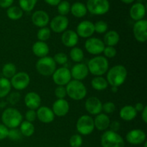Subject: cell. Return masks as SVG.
Returning <instances> with one entry per match:
<instances>
[{
    "mask_svg": "<svg viewBox=\"0 0 147 147\" xmlns=\"http://www.w3.org/2000/svg\"><path fill=\"white\" fill-rule=\"evenodd\" d=\"M106 73V80L109 85L118 88L124 83L128 75L126 67L122 65H116L111 67Z\"/></svg>",
    "mask_w": 147,
    "mask_h": 147,
    "instance_id": "6da1fadb",
    "label": "cell"
},
{
    "mask_svg": "<svg viewBox=\"0 0 147 147\" xmlns=\"http://www.w3.org/2000/svg\"><path fill=\"white\" fill-rule=\"evenodd\" d=\"M87 66L89 73L95 76H103L109 69V60L104 56L101 55H97L90 59Z\"/></svg>",
    "mask_w": 147,
    "mask_h": 147,
    "instance_id": "7a4b0ae2",
    "label": "cell"
},
{
    "mask_svg": "<svg viewBox=\"0 0 147 147\" xmlns=\"http://www.w3.org/2000/svg\"><path fill=\"white\" fill-rule=\"evenodd\" d=\"M1 121L9 129H15L20 126L22 122V115L14 108H7L4 109L1 114Z\"/></svg>",
    "mask_w": 147,
    "mask_h": 147,
    "instance_id": "3957f363",
    "label": "cell"
},
{
    "mask_svg": "<svg viewBox=\"0 0 147 147\" xmlns=\"http://www.w3.org/2000/svg\"><path fill=\"white\" fill-rule=\"evenodd\" d=\"M67 96L74 100H81L87 95V88L82 81L71 80L66 85Z\"/></svg>",
    "mask_w": 147,
    "mask_h": 147,
    "instance_id": "277c9868",
    "label": "cell"
},
{
    "mask_svg": "<svg viewBox=\"0 0 147 147\" xmlns=\"http://www.w3.org/2000/svg\"><path fill=\"white\" fill-rule=\"evenodd\" d=\"M100 144L102 147H124L125 142L123 137L117 132L107 130L100 138Z\"/></svg>",
    "mask_w": 147,
    "mask_h": 147,
    "instance_id": "5b68a950",
    "label": "cell"
},
{
    "mask_svg": "<svg viewBox=\"0 0 147 147\" xmlns=\"http://www.w3.org/2000/svg\"><path fill=\"white\" fill-rule=\"evenodd\" d=\"M57 64L54 61L52 57L46 56V57L40 58L37 61L35 65L36 70L41 76L48 77L52 76L55 70Z\"/></svg>",
    "mask_w": 147,
    "mask_h": 147,
    "instance_id": "8992f818",
    "label": "cell"
},
{
    "mask_svg": "<svg viewBox=\"0 0 147 147\" xmlns=\"http://www.w3.org/2000/svg\"><path fill=\"white\" fill-rule=\"evenodd\" d=\"M86 6L88 11L94 15H103L110 9L109 0H88Z\"/></svg>",
    "mask_w": 147,
    "mask_h": 147,
    "instance_id": "52a82bcc",
    "label": "cell"
},
{
    "mask_svg": "<svg viewBox=\"0 0 147 147\" xmlns=\"http://www.w3.org/2000/svg\"><path fill=\"white\" fill-rule=\"evenodd\" d=\"M76 129L80 134L84 136L92 134L95 129L93 119L89 115L81 116L76 122Z\"/></svg>",
    "mask_w": 147,
    "mask_h": 147,
    "instance_id": "ba28073f",
    "label": "cell"
},
{
    "mask_svg": "<svg viewBox=\"0 0 147 147\" xmlns=\"http://www.w3.org/2000/svg\"><path fill=\"white\" fill-rule=\"evenodd\" d=\"M9 80L11 88H14L17 90H22L27 88L30 85V77L26 72H19Z\"/></svg>",
    "mask_w": 147,
    "mask_h": 147,
    "instance_id": "9c48e42d",
    "label": "cell"
},
{
    "mask_svg": "<svg viewBox=\"0 0 147 147\" xmlns=\"http://www.w3.org/2000/svg\"><path fill=\"white\" fill-rule=\"evenodd\" d=\"M106 45L103 40L97 37H90L85 42V48L86 51L93 55H99L103 52Z\"/></svg>",
    "mask_w": 147,
    "mask_h": 147,
    "instance_id": "30bf717a",
    "label": "cell"
},
{
    "mask_svg": "<svg viewBox=\"0 0 147 147\" xmlns=\"http://www.w3.org/2000/svg\"><path fill=\"white\" fill-rule=\"evenodd\" d=\"M53 80L57 86H65L72 80L70 70L65 67L57 68L52 76Z\"/></svg>",
    "mask_w": 147,
    "mask_h": 147,
    "instance_id": "8fae6325",
    "label": "cell"
},
{
    "mask_svg": "<svg viewBox=\"0 0 147 147\" xmlns=\"http://www.w3.org/2000/svg\"><path fill=\"white\" fill-rule=\"evenodd\" d=\"M133 34L135 39L139 42H145L147 40V21L142 20L135 22L133 27Z\"/></svg>",
    "mask_w": 147,
    "mask_h": 147,
    "instance_id": "7c38bea8",
    "label": "cell"
},
{
    "mask_svg": "<svg viewBox=\"0 0 147 147\" xmlns=\"http://www.w3.org/2000/svg\"><path fill=\"white\" fill-rule=\"evenodd\" d=\"M50 29L54 32L63 33L67 30L69 25V20L66 16L57 15L53 17V20L50 21Z\"/></svg>",
    "mask_w": 147,
    "mask_h": 147,
    "instance_id": "4fadbf2b",
    "label": "cell"
},
{
    "mask_svg": "<svg viewBox=\"0 0 147 147\" xmlns=\"http://www.w3.org/2000/svg\"><path fill=\"white\" fill-rule=\"evenodd\" d=\"M78 36L83 38H90L95 33L94 24L88 20L80 22L76 28Z\"/></svg>",
    "mask_w": 147,
    "mask_h": 147,
    "instance_id": "5bb4252c",
    "label": "cell"
},
{
    "mask_svg": "<svg viewBox=\"0 0 147 147\" xmlns=\"http://www.w3.org/2000/svg\"><path fill=\"white\" fill-rule=\"evenodd\" d=\"M146 135L142 129H132L127 133L126 139L128 143L132 145H139L146 142Z\"/></svg>",
    "mask_w": 147,
    "mask_h": 147,
    "instance_id": "9a60e30c",
    "label": "cell"
},
{
    "mask_svg": "<svg viewBox=\"0 0 147 147\" xmlns=\"http://www.w3.org/2000/svg\"><path fill=\"white\" fill-rule=\"evenodd\" d=\"M70 70L72 78H73V80H79V81L84 80L89 74L87 65L81 63H76Z\"/></svg>",
    "mask_w": 147,
    "mask_h": 147,
    "instance_id": "2e32d148",
    "label": "cell"
},
{
    "mask_svg": "<svg viewBox=\"0 0 147 147\" xmlns=\"http://www.w3.org/2000/svg\"><path fill=\"white\" fill-rule=\"evenodd\" d=\"M102 106L103 103L100 99L95 96L88 98L85 103V108L88 113L94 116L101 113Z\"/></svg>",
    "mask_w": 147,
    "mask_h": 147,
    "instance_id": "e0dca14e",
    "label": "cell"
},
{
    "mask_svg": "<svg viewBox=\"0 0 147 147\" xmlns=\"http://www.w3.org/2000/svg\"><path fill=\"white\" fill-rule=\"evenodd\" d=\"M52 110L55 116L63 117L68 113L70 110V105L65 99H57L53 103Z\"/></svg>",
    "mask_w": 147,
    "mask_h": 147,
    "instance_id": "ac0fdd59",
    "label": "cell"
},
{
    "mask_svg": "<svg viewBox=\"0 0 147 147\" xmlns=\"http://www.w3.org/2000/svg\"><path fill=\"white\" fill-rule=\"evenodd\" d=\"M37 119L43 123H50L54 121L55 114L53 110L47 106H40L37 109Z\"/></svg>",
    "mask_w": 147,
    "mask_h": 147,
    "instance_id": "d6986e66",
    "label": "cell"
},
{
    "mask_svg": "<svg viewBox=\"0 0 147 147\" xmlns=\"http://www.w3.org/2000/svg\"><path fill=\"white\" fill-rule=\"evenodd\" d=\"M24 104L30 110H37L41 105V97L36 92H29L24 96Z\"/></svg>",
    "mask_w": 147,
    "mask_h": 147,
    "instance_id": "ffe728a7",
    "label": "cell"
},
{
    "mask_svg": "<svg viewBox=\"0 0 147 147\" xmlns=\"http://www.w3.org/2000/svg\"><path fill=\"white\" fill-rule=\"evenodd\" d=\"M32 22L37 27H45L50 22V17L46 11L43 10L35 11L32 15Z\"/></svg>",
    "mask_w": 147,
    "mask_h": 147,
    "instance_id": "44dd1931",
    "label": "cell"
},
{
    "mask_svg": "<svg viewBox=\"0 0 147 147\" xmlns=\"http://www.w3.org/2000/svg\"><path fill=\"white\" fill-rule=\"evenodd\" d=\"M79 37L78 36L77 33L75 31L71 30H67L63 32L62 34L61 41L63 44L67 47H76L78 43Z\"/></svg>",
    "mask_w": 147,
    "mask_h": 147,
    "instance_id": "7402d4cb",
    "label": "cell"
},
{
    "mask_svg": "<svg viewBox=\"0 0 147 147\" xmlns=\"http://www.w3.org/2000/svg\"><path fill=\"white\" fill-rule=\"evenodd\" d=\"M129 14L131 18L136 22L144 20L146 15V7L141 2L135 3L131 7Z\"/></svg>",
    "mask_w": 147,
    "mask_h": 147,
    "instance_id": "603a6c76",
    "label": "cell"
},
{
    "mask_svg": "<svg viewBox=\"0 0 147 147\" xmlns=\"http://www.w3.org/2000/svg\"><path fill=\"white\" fill-rule=\"evenodd\" d=\"M94 121V126L96 129L98 131H106L108 128H109L111 120L109 116L106 113H99L96 115L95 119H93Z\"/></svg>",
    "mask_w": 147,
    "mask_h": 147,
    "instance_id": "cb8c5ba5",
    "label": "cell"
},
{
    "mask_svg": "<svg viewBox=\"0 0 147 147\" xmlns=\"http://www.w3.org/2000/svg\"><path fill=\"white\" fill-rule=\"evenodd\" d=\"M32 53L34 55L39 58H42L47 56L50 52V48L45 42L37 41L33 44L32 47Z\"/></svg>",
    "mask_w": 147,
    "mask_h": 147,
    "instance_id": "d4e9b609",
    "label": "cell"
},
{
    "mask_svg": "<svg viewBox=\"0 0 147 147\" xmlns=\"http://www.w3.org/2000/svg\"><path fill=\"white\" fill-rule=\"evenodd\" d=\"M119 115L122 120L125 121H131L136 117L137 111L135 110L134 106L127 105L121 109Z\"/></svg>",
    "mask_w": 147,
    "mask_h": 147,
    "instance_id": "484cf974",
    "label": "cell"
},
{
    "mask_svg": "<svg viewBox=\"0 0 147 147\" xmlns=\"http://www.w3.org/2000/svg\"><path fill=\"white\" fill-rule=\"evenodd\" d=\"M119 40H120V35L119 33L115 30H111L105 33L103 42L105 45L114 47L119 42Z\"/></svg>",
    "mask_w": 147,
    "mask_h": 147,
    "instance_id": "4316f807",
    "label": "cell"
},
{
    "mask_svg": "<svg viewBox=\"0 0 147 147\" xmlns=\"http://www.w3.org/2000/svg\"><path fill=\"white\" fill-rule=\"evenodd\" d=\"M71 14L77 18H82L85 17L88 12L86 4L82 2H75L73 5L70 6V11Z\"/></svg>",
    "mask_w": 147,
    "mask_h": 147,
    "instance_id": "83f0119b",
    "label": "cell"
},
{
    "mask_svg": "<svg viewBox=\"0 0 147 147\" xmlns=\"http://www.w3.org/2000/svg\"><path fill=\"white\" fill-rule=\"evenodd\" d=\"M91 86L94 90L101 91L106 90L109 86L107 80L103 76H96L91 80Z\"/></svg>",
    "mask_w": 147,
    "mask_h": 147,
    "instance_id": "f1b7e54d",
    "label": "cell"
},
{
    "mask_svg": "<svg viewBox=\"0 0 147 147\" xmlns=\"http://www.w3.org/2000/svg\"><path fill=\"white\" fill-rule=\"evenodd\" d=\"M20 130L23 136L30 137L34 134L35 128L32 123L24 121L22 122L21 124L20 125Z\"/></svg>",
    "mask_w": 147,
    "mask_h": 147,
    "instance_id": "f546056e",
    "label": "cell"
},
{
    "mask_svg": "<svg viewBox=\"0 0 147 147\" xmlns=\"http://www.w3.org/2000/svg\"><path fill=\"white\" fill-rule=\"evenodd\" d=\"M24 11L20 7L11 6L7 10V15L11 20H18L22 17Z\"/></svg>",
    "mask_w": 147,
    "mask_h": 147,
    "instance_id": "4dcf8cb0",
    "label": "cell"
},
{
    "mask_svg": "<svg viewBox=\"0 0 147 147\" xmlns=\"http://www.w3.org/2000/svg\"><path fill=\"white\" fill-rule=\"evenodd\" d=\"M11 86L9 79L0 78V98L7 97L11 92Z\"/></svg>",
    "mask_w": 147,
    "mask_h": 147,
    "instance_id": "1f68e13d",
    "label": "cell"
},
{
    "mask_svg": "<svg viewBox=\"0 0 147 147\" xmlns=\"http://www.w3.org/2000/svg\"><path fill=\"white\" fill-rule=\"evenodd\" d=\"M1 73L4 78L9 80L17 73V67L14 63H7L2 67Z\"/></svg>",
    "mask_w": 147,
    "mask_h": 147,
    "instance_id": "d6a6232c",
    "label": "cell"
},
{
    "mask_svg": "<svg viewBox=\"0 0 147 147\" xmlns=\"http://www.w3.org/2000/svg\"><path fill=\"white\" fill-rule=\"evenodd\" d=\"M70 57L75 63H79L83 61L84 58V53L80 47H74L70 51Z\"/></svg>",
    "mask_w": 147,
    "mask_h": 147,
    "instance_id": "836d02e7",
    "label": "cell"
},
{
    "mask_svg": "<svg viewBox=\"0 0 147 147\" xmlns=\"http://www.w3.org/2000/svg\"><path fill=\"white\" fill-rule=\"evenodd\" d=\"M37 2V0H19V5L23 11L30 12L32 11Z\"/></svg>",
    "mask_w": 147,
    "mask_h": 147,
    "instance_id": "e575fe53",
    "label": "cell"
},
{
    "mask_svg": "<svg viewBox=\"0 0 147 147\" xmlns=\"http://www.w3.org/2000/svg\"><path fill=\"white\" fill-rule=\"evenodd\" d=\"M51 37V30L47 27H42L37 31V37L38 41L46 42Z\"/></svg>",
    "mask_w": 147,
    "mask_h": 147,
    "instance_id": "d590c367",
    "label": "cell"
},
{
    "mask_svg": "<svg viewBox=\"0 0 147 147\" xmlns=\"http://www.w3.org/2000/svg\"><path fill=\"white\" fill-rule=\"evenodd\" d=\"M70 4L67 1H61L57 5V11L59 15L66 16L70 11Z\"/></svg>",
    "mask_w": 147,
    "mask_h": 147,
    "instance_id": "8d00e7d4",
    "label": "cell"
},
{
    "mask_svg": "<svg viewBox=\"0 0 147 147\" xmlns=\"http://www.w3.org/2000/svg\"><path fill=\"white\" fill-rule=\"evenodd\" d=\"M108 29V24L103 20H99L94 24V30L98 34H105L107 32Z\"/></svg>",
    "mask_w": 147,
    "mask_h": 147,
    "instance_id": "74e56055",
    "label": "cell"
},
{
    "mask_svg": "<svg viewBox=\"0 0 147 147\" xmlns=\"http://www.w3.org/2000/svg\"><path fill=\"white\" fill-rule=\"evenodd\" d=\"M54 61L55 62L56 64L63 65H65L67 61H68V57L67 55L64 53H58L54 55L53 57Z\"/></svg>",
    "mask_w": 147,
    "mask_h": 147,
    "instance_id": "f35d334b",
    "label": "cell"
},
{
    "mask_svg": "<svg viewBox=\"0 0 147 147\" xmlns=\"http://www.w3.org/2000/svg\"><path fill=\"white\" fill-rule=\"evenodd\" d=\"M22 135L21 132H20V129L17 128L15 129H9L8 136L7 137L10 139L12 141H19L22 138Z\"/></svg>",
    "mask_w": 147,
    "mask_h": 147,
    "instance_id": "ab89813d",
    "label": "cell"
},
{
    "mask_svg": "<svg viewBox=\"0 0 147 147\" xmlns=\"http://www.w3.org/2000/svg\"><path fill=\"white\" fill-rule=\"evenodd\" d=\"M69 143L71 147H80L83 144V138L80 134H74L70 137Z\"/></svg>",
    "mask_w": 147,
    "mask_h": 147,
    "instance_id": "60d3db41",
    "label": "cell"
},
{
    "mask_svg": "<svg viewBox=\"0 0 147 147\" xmlns=\"http://www.w3.org/2000/svg\"><path fill=\"white\" fill-rule=\"evenodd\" d=\"M7 97V101H8L10 104L15 105V104H17L19 101H20L21 96H20V94L19 92L14 91V92H11V93L10 92Z\"/></svg>",
    "mask_w": 147,
    "mask_h": 147,
    "instance_id": "b9f144b4",
    "label": "cell"
},
{
    "mask_svg": "<svg viewBox=\"0 0 147 147\" xmlns=\"http://www.w3.org/2000/svg\"><path fill=\"white\" fill-rule=\"evenodd\" d=\"M103 53L104 54V57L107 59L113 58L116 57V54H117L116 49L114 47H111V46H106Z\"/></svg>",
    "mask_w": 147,
    "mask_h": 147,
    "instance_id": "7bdbcfd3",
    "label": "cell"
},
{
    "mask_svg": "<svg viewBox=\"0 0 147 147\" xmlns=\"http://www.w3.org/2000/svg\"><path fill=\"white\" fill-rule=\"evenodd\" d=\"M102 111H103L106 114L113 113L116 111V105L114 104V103L111 101L106 102L102 106Z\"/></svg>",
    "mask_w": 147,
    "mask_h": 147,
    "instance_id": "ee69618b",
    "label": "cell"
},
{
    "mask_svg": "<svg viewBox=\"0 0 147 147\" xmlns=\"http://www.w3.org/2000/svg\"><path fill=\"white\" fill-rule=\"evenodd\" d=\"M55 95L57 99H65L67 96L65 87L63 86H57L55 89Z\"/></svg>",
    "mask_w": 147,
    "mask_h": 147,
    "instance_id": "f6af8a7d",
    "label": "cell"
},
{
    "mask_svg": "<svg viewBox=\"0 0 147 147\" xmlns=\"http://www.w3.org/2000/svg\"><path fill=\"white\" fill-rule=\"evenodd\" d=\"M25 119L27 121L29 122H34L37 119V113L34 110H30L29 109L25 113Z\"/></svg>",
    "mask_w": 147,
    "mask_h": 147,
    "instance_id": "bcb514c9",
    "label": "cell"
},
{
    "mask_svg": "<svg viewBox=\"0 0 147 147\" xmlns=\"http://www.w3.org/2000/svg\"><path fill=\"white\" fill-rule=\"evenodd\" d=\"M9 129L3 123H0V141L4 140L8 136Z\"/></svg>",
    "mask_w": 147,
    "mask_h": 147,
    "instance_id": "7dc6e473",
    "label": "cell"
},
{
    "mask_svg": "<svg viewBox=\"0 0 147 147\" xmlns=\"http://www.w3.org/2000/svg\"><path fill=\"white\" fill-rule=\"evenodd\" d=\"M109 128H110V130L112 131L117 132L120 130L121 124L117 121H113L112 122L111 121L110 125H109Z\"/></svg>",
    "mask_w": 147,
    "mask_h": 147,
    "instance_id": "c3c4849f",
    "label": "cell"
},
{
    "mask_svg": "<svg viewBox=\"0 0 147 147\" xmlns=\"http://www.w3.org/2000/svg\"><path fill=\"white\" fill-rule=\"evenodd\" d=\"M14 0H0V7L1 8H7L12 5Z\"/></svg>",
    "mask_w": 147,
    "mask_h": 147,
    "instance_id": "681fc988",
    "label": "cell"
},
{
    "mask_svg": "<svg viewBox=\"0 0 147 147\" xmlns=\"http://www.w3.org/2000/svg\"><path fill=\"white\" fill-rule=\"evenodd\" d=\"M145 106H144L142 103H137L136 105H135V106H134V107L135 110H136L137 112H142V111L144 110Z\"/></svg>",
    "mask_w": 147,
    "mask_h": 147,
    "instance_id": "f907efd6",
    "label": "cell"
},
{
    "mask_svg": "<svg viewBox=\"0 0 147 147\" xmlns=\"http://www.w3.org/2000/svg\"><path fill=\"white\" fill-rule=\"evenodd\" d=\"M44 1L50 6H57L62 0H44Z\"/></svg>",
    "mask_w": 147,
    "mask_h": 147,
    "instance_id": "816d5d0a",
    "label": "cell"
},
{
    "mask_svg": "<svg viewBox=\"0 0 147 147\" xmlns=\"http://www.w3.org/2000/svg\"><path fill=\"white\" fill-rule=\"evenodd\" d=\"M142 119L145 123H147V106H146L142 111Z\"/></svg>",
    "mask_w": 147,
    "mask_h": 147,
    "instance_id": "f5cc1de1",
    "label": "cell"
},
{
    "mask_svg": "<svg viewBox=\"0 0 147 147\" xmlns=\"http://www.w3.org/2000/svg\"><path fill=\"white\" fill-rule=\"evenodd\" d=\"M120 1H122L123 3H124V4H131V3H133L135 0H120Z\"/></svg>",
    "mask_w": 147,
    "mask_h": 147,
    "instance_id": "db71d44e",
    "label": "cell"
},
{
    "mask_svg": "<svg viewBox=\"0 0 147 147\" xmlns=\"http://www.w3.org/2000/svg\"><path fill=\"white\" fill-rule=\"evenodd\" d=\"M6 106H7V103H6V102H0V109H4V108L6 107Z\"/></svg>",
    "mask_w": 147,
    "mask_h": 147,
    "instance_id": "11a10c76",
    "label": "cell"
},
{
    "mask_svg": "<svg viewBox=\"0 0 147 147\" xmlns=\"http://www.w3.org/2000/svg\"><path fill=\"white\" fill-rule=\"evenodd\" d=\"M118 87H114V86H111V91L113 93H116L118 91Z\"/></svg>",
    "mask_w": 147,
    "mask_h": 147,
    "instance_id": "9f6ffc18",
    "label": "cell"
},
{
    "mask_svg": "<svg viewBox=\"0 0 147 147\" xmlns=\"http://www.w3.org/2000/svg\"><path fill=\"white\" fill-rule=\"evenodd\" d=\"M147 146V142H144V147H146Z\"/></svg>",
    "mask_w": 147,
    "mask_h": 147,
    "instance_id": "6f0895ef",
    "label": "cell"
}]
</instances>
